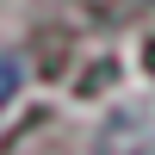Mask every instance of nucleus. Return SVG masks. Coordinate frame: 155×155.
I'll return each mask as SVG.
<instances>
[]
</instances>
